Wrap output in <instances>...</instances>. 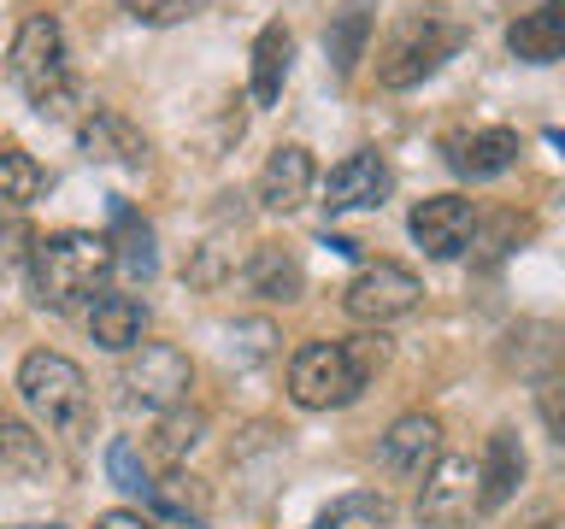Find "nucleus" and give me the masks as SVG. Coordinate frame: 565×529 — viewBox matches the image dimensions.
Here are the masks:
<instances>
[{
  "label": "nucleus",
  "instance_id": "1",
  "mask_svg": "<svg viewBox=\"0 0 565 529\" xmlns=\"http://www.w3.org/2000/svg\"><path fill=\"white\" fill-rule=\"evenodd\" d=\"M388 359V342L377 330L353 335V342H307L289 359V395L307 412H330V406L360 400V388L371 382V370Z\"/></svg>",
  "mask_w": 565,
  "mask_h": 529
},
{
  "label": "nucleus",
  "instance_id": "2",
  "mask_svg": "<svg viewBox=\"0 0 565 529\" xmlns=\"http://www.w3.org/2000/svg\"><path fill=\"white\" fill-rule=\"evenodd\" d=\"M30 277H35V300L53 312L77 306L113 277V241L88 236V229H60V236H42L30 253Z\"/></svg>",
  "mask_w": 565,
  "mask_h": 529
},
{
  "label": "nucleus",
  "instance_id": "3",
  "mask_svg": "<svg viewBox=\"0 0 565 529\" xmlns=\"http://www.w3.org/2000/svg\"><path fill=\"white\" fill-rule=\"evenodd\" d=\"M466 47V24L448 7H418L406 12L377 47V83L383 88H413L424 77H436L454 53Z\"/></svg>",
  "mask_w": 565,
  "mask_h": 529
},
{
  "label": "nucleus",
  "instance_id": "4",
  "mask_svg": "<svg viewBox=\"0 0 565 529\" xmlns=\"http://www.w3.org/2000/svg\"><path fill=\"white\" fill-rule=\"evenodd\" d=\"M12 83L24 88V100L35 112H53L60 118L71 95H77V83H71V60H65V30L53 24L47 12H35L18 24L12 35Z\"/></svg>",
  "mask_w": 565,
  "mask_h": 529
},
{
  "label": "nucleus",
  "instance_id": "5",
  "mask_svg": "<svg viewBox=\"0 0 565 529\" xmlns=\"http://www.w3.org/2000/svg\"><path fill=\"white\" fill-rule=\"evenodd\" d=\"M18 395H24V406L47 423V430H60V435L88 430V377L65 359V353H47V347L30 353V359L18 365Z\"/></svg>",
  "mask_w": 565,
  "mask_h": 529
},
{
  "label": "nucleus",
  "instance_id": "6",
  "mask_svg": "<svg viewBox=\"0 0 565 529\" xmlns=\"http://www.w3.org/2000/svg\"><path fill=\"white\" fill-rule=\"evenodd\" d=\"M189 382H194V370H189V359L171 342H136L130 365H124V377H118L124 406L141 412V418L177 412V406L189 400Z\"/></svg>",
  "mask_w": 565,
  "mask_h": 529
},
{
  "label": "nucleus",
  "instance_id": "7",
  "mask_svg": "<svg viewBox=\"0 0 565 529\" xmlns=\"http://www.w3.org/2000/svg\"><path fill=\"white\" fill-rule=\"evenodd\" d=\"M418 277L406 271V264H388V259H377V264H360L353 271V282L342 289V306L360 317V324H371V330H383V324H395V317H406L418 306Z\"/></svg>",
  "mask_w": 565,
  "mask_h": 529
},
{
  "label": "nucleus",
  "instance_id": "8",
  "mask_svg": "<svg viewBox=\"0 0 565 529\" xmlns=\"http://www.w3.org/2000/svg\"><path fill=\"white\" fill-rule=\"evenodd\" d=\"M477 511V465L471 458H436L418 488V523L459 529Z\"/></svg>",
  "mask_w": 565,
  "mask_h": 529
},
{
  "label": "nucleus",
  "instance_id": "9",
  "mask_svg": "<svg viewBox=\"0 0 565 529\" xmlns=\"http://www.w3.org/2000/svg\"><path fill=\"white\" fill-rule=\"evenodd\" d=\"M477 236V212L459 194H430V201L413 206V241L430 259H459Z\"/></svg>",
  "mask_w": 565,
  "mask_h": 529
},
{
  "label": "nucleus",
  "instance_id": "10",
  "mask_svg": "<svg viewBox=\"0 0 565 529\" xmlns=\"http://www.w3.org/2000/svg\"><path fill=\"white\" fill-rule=\"evenodd\" d=\"M388 194V165L383 153H348L324 176V212H371Z\"/></svg>",
  "mask_w": 565,
  "mask_h": 529
},
{
  "label": "nucleus",
  "instance_id": "11",
  "mask_svg": "<svg viewBox=\"0 0 565 529\" xmlns=\"http://www.w3.org/2000/svg\"><path fill=\"white\" fill-rule=\"evenodd\" d=\"M441 458V423L430 412H406L388 423V435H383V471H395V476H424Z\"/></svg>",
  "mask_w": 565,
  "mask_h": 529
},
{
  "label": "nucleus",
  "instance_id": "12",
  "mask_svg": "<svg viewBox=\"0 0 565 529\" xmlns=\"http://www.w3.org/2000/svg\"><path fill=\"white\" fill-rule=\"evenodd\" d=\"M312 153L307 148H277L271 159H265V171H259V206L265 212H295V206H307V194H312Z\"/></svg>",
  "mask_w": 565,
  "mask_h": 529
},
{
  "label": "nucleus",
  "instance_id": "13",
  "mask_svg": "<svg viewBox=\"0 0 565 529\" xmlns=\"http://www.w3.org/2000/svg\"><path fill=\"white\" fill-rule=\"evenodd\" d=\"M512 159H519V136L512 130H471V136H459V141H448V165L459 171V176H471V183H483V176H501Z\"/></svg>",
  "mask_w": 565,
  "mask_h": 529
},
{
  "label": "nucleus",
  "instance_id": "14",
  "mask_svg": "<svg viewBox=\"0 0 565 529\" xmlns=\"http://www.w3.org/2000/svg\"><path fill=\"white\" fill-rule=\"evenodd\" d=\"M519 476H524V447H519V435H512V430H494L483 465H477V511L507 506V494L519 488Z\"/></svg>",
  "mask_w": 565,
  "mask_h": 529
},
{
  "label": "nucleus",
  "instance_id": "15",
  "mask_svg": "<svg viewBox=\"0 0 565 529\" xmlns=\"http://www.w3.org/2000/svg\"><path fill=\"white\" fill-rule=\"evenodd\" d=\"M507 42L530 65H554L565 53V0H542L536 12H524L519 24L507 30Z\"/></svg>",
  "mask_w": 565,
  "mask_h": 529
},
{
  "label": "nucleus",
  "instance_id": "16",
  "mask_svg": "<svg viewBox=\"0 0 565 529\" xmlns=\"http://www.w3.org/2000/svg\"><path fill=\"white\" fill-rule=\"evenodd\" d=\"M88 335L106 347V353H130L141 335H148V306L136 294H100L95 312H88Z\"/></svg>",
  "mask_w": 565,
  "mask_h": 529
},
{
  "label": "nucleus",
  "instance_id": "17",
  "mask_svg": "<svg viewBox=\"0 0 565 529\" xmlns=\"http://www.w3.org/2000/svg\"><path fill=\"white\" fill-rule=\"evenodd\" d=\"M83 153L88 159H106V165H141L148 159V141H141V130L124 112H100L83 123Z\"/></svg>",
  "mask_w": 565,
  "mask_h": 529
},
{
  "label": "nucleus",
  "instance_id": "18",
  "mask_svg": "<svg viewBox=\"0 0 565 529\" xmlns=\"http://www.w3.org/2000/svg\"><path fill=\"white\" fill-rule=\"evenodd\" d=\"M300 264H295V253L289 247H277V241H259L254 247V259H247V289H254L259 300H300Z\"/></svg>",
  "mask_w": 565,
  "mask_h": 529
},
{
  "label": "nucleus",
  "instance_id": "19",
  "mask_svg": "<svg viewBox=\"0 0 565 529\" xmlns=\"http://www.w3.org/2000/svg\"><path fill=\"white\" fill-rule=\"evenodd\" d=\"M289 30L282 24H265L259 42H254V100L271 106L282 95V77H289Z\"/></svg>",
  "mask_w": 565,
  "mask_h": 529
},
{
  "label": "nucleus",
  "instance_id": "20",
  "mask_svg": "<svg viewBox=\"0 0 565 529\" xmlns=\"http://www.w3.org/2000/svg\"><path fill=\"white\" fill-rule=\"evenodd\" d=\"M0 465L18 476H47V441L30 430V423L0 418Z\"/></svg>",
  "mask_w": 565,
  "mask_h": 529
},
{
  "label": "nucleus",
  "instance_id": "21",
  "mask_svg": "<svg viewBox=\"0 0 565 529\" xmlns=\"http://www.w3.org/2000/svg\"><path fill=\"white\" fill-rule=\"evenodd\" d=\"M113 264L130 282H141V277H153V229L141 224V218H130V212H118V241H113Z\"/></svg>",
  "mask_w": 565,
  "mask_h": 529
},
{
  "label": "nucleus",
  "instance_id": "22",
  "mask_svg": "<svg viewBox=\"0 0 565 529\" xmlns=\"http://www.w3.org/2000/svg\"><path fill=\"white\" fill-rule=\"evenodd\" d=\"M141 494H148V500H153L159 511H166V518H177V523H201V518H206L201 488H194V476H183V471L159 476V483H148Z\"/></svg>",
  "mask_w": 565,
  "mask_h": 529
},
{
  "label": "nucleus",
  "instance_id": "23",
  "mask_svg": "<svg viewBox=\"0 0 565 529\" xmlns=\"http://www.w3.org/2000/svg\"><path fill=\"white\" fill-rule=\"evenodd\" d=\"M35 194H42V165L24 153V148H0V201L7 206H30Z\"/></svg>",
  "mask_w": 565,
  "mask_h": 529
},
{
  "label": "nucleus",
  "instance_id": "24",
  "mask_svg": "<svg viewBox=\"0 0 565 529\" xmlns=\"http://www.w3.org/2000/svg\"><path fill=\"white\" fill-rule=\"evenodd\" d=\"M365 30H371V18H365L360 7H348V12H342V24H335V30H330V60H335V71H342V77H348V71H353V65H360V47H365Z\"/></svg>",
  "mask_w": 565,
  "mask_h": 529
},
{
  "label": "nucleus",
  "instance_id": "25",
  "mask_svg": "<svg viewBox=\"0 0 565 529\" xmlns=\"http://www.w3.org/2000/svg\"><path fill=\"white\" fill-rule=\"evenodd\" d=\"M124 12L136 18V24H177V18H189L201 0H118Z\"/></svg>",
  "mask_w": 565,
  "mask_h": 529
},
{
  "label": "nucleus",
  "instance_id": "26",
  "mask_svg": "<svg viewBox=\"0 0 565 529\" xmlns=\"http://www.w3.org/2000/svg\"><path fill=\"white\" fill-rule=\"evenodd\" d=\"M106 471H113V483H118V488H130V494L148 488V476H141L130 441H113V447H106Z\"/></svg>",
  "mask_w": 565,
  "mask_h": 529
},
{
  "label": "nucleus",
  "instance_id": "27",
  "mask_svg": "<svg viewBox=\"0 0 565 529\" xmlns=\"http://www.w3.org/2000/svg\"><path fill=\"white\" fill-rule=\"evenodd\" d=\"M353 511H360V518H388V500H377V494H353V500L330 506L312 529H342V518H353Z\"/></svg>",
  "mask_w": 565,
  "mask_h": 529
},
{
  "label": "nucleus",
  "instance_id": "28",
  "mask_svg": "<svg viewBox=\"0 0 565 529\" xmlns=\"http://www.w3.org/2000/svg\"><path fill=\"white\" fill-rule=\"evenodd\" d=\"M194 435H201V418H171V423H166V441H159V453H166V458H183V447H194Z\"/></svg>",
  "mask_w": 565,
  "mask_h": 529
},
{
  "label": "nucleus",
  "instance_id": "29",
  "mask_svg": "<svg viewBox=\"0 0 565 529\" xmlns=\"http://www.w3.org/2000/svg\"><path fill=\"white\" fill-rule=\"evenodd\" d=\"M95 529H153V523L141 518V511H106V518H100Z\"/></svg>",
  "mask_w": 565,
  "mask_h": 529
},
{
  "label": "nucleus",
  "instance_id": "30",
  "mask_svg": "<svg viewBox=\"0 0 565 529\" xmlns=\"http://www.w3.org/2000/svg\"><path fill=\"white\" fill-rule=\"evenodd\" d=\"M0 253H7V229H0Z\"/></svg>",
  "mask_w": 565,
  "mask_h": 529
},
{
  "label": "nucleus",
  "instance_id": "31",
  "mask_svg": "<svg viewBox=\"0 0 565 529\" xmlns=\"http://www.w3.org/2000/svg\"><path fill=\"white\" fill-rule=\"evenodd\" d=\"M35 529H60V523H35Z\"/></svg>",
  "mask_w": 565,
  "mask_h": 529
},
{
  "label": "nucleus",
  "instance_id": "32",
  "mask_svg": "<svg viewBox=\"0 0 565 529\" xmlns=\"http://www.w3.org/2000/svg\"><path fill=\"white\" fill-rule=\"evenodd\" d=\"M536 529H559V523H536Z\"/></svg>",
  "mask_w": 565,
  "mask_h": 529
}]
</instances>
